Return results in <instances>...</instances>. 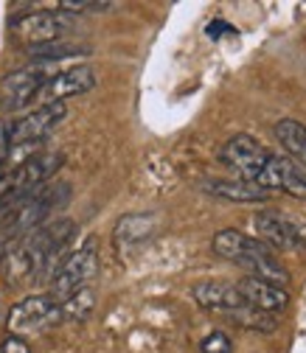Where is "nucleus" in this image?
I'll use <instances>...</instances> for the list:
<instances>
[{"label":"nucleus","mask_w":306,"mask_h":353,"mask_svg":"<svg viewBox=\"0 0 306 353\" xmlns=\"http://www.w3.org/2000/svg\"><path fill=\"white\" fill-rule=\"evenodd\" d=\"M65 165V154L57 149L37 152L9 174V191H34L48 185V180Z\"/></svg>","instance_id":"9d476101"},{"label":"nucleus","mask_w":306,"mask_h":353,"mask_svg":"<svg viewBox=\"0 0 306 353\" xmlns=\"http://www.w3.org/2000/svg\"><path fill=\"white\" fill-rule=\"evenodd\" d=\"M247 308H256V312H265V314H278L289 305V292L284 286H273V283H265V281H256V278H245L236 283Z\"/></svg>","instance_id":"ddd939ff"},{"label":"nucleus","mask_w":306,"mask_h":353,"mask_svg":"<svg viewBox=\"0 0 306 353\" xmlns=\"http://www.w3.org/2000/svg\"><path fill=\"white\" fill-rule=\"evenodd\" d=\"M205 31H208V37H211V39H222L225 34H239V31H236L233 26H228L225 20H213V23H208V28H205Z\"/></svg>","instance_id":"b1692460"},{"label":"nucleus","mask_w":306,"mask_h":353,"mask_svg":"<svg viewBox=\"0 0 306 353\" xmlns=\"http://www.w3.org/2000/svg\"><path fill=\"white\" fill-rule=\"evenodd\" d=\"M0 353H31V347L26 339L9 336V339H3V345H0Z\"/></svg>","instance_id":"393cba45"},{"label":"nucleus","mask_w":306,"mask_h":353,"mask_svg":"<svg viewBox=\"0 0 306 353\" xmlns=\"http://www.w3.org/2000/svg\"><path fill=\"white\" fill-rule=\"evenodd\" d=\"M256 239L270 250H298L306 247V219L284 216L278 210H261L253 219Z\"/></svg>","instance_id":"20e7f679"},{"label":"nucleus","mask_w":306,"mask_h":353,"mask_svg":"<svg viewBox=\"0 0 306 353\" xmlns=\"http://www.w3.org/2000/svg\"><path fill=\"white\" fill-rule=\"evenodd\" d=\"M231 336L228 334H222V331H213V334H208L205 339H202V345H200V353H231Z\"/></svg>","instance_id":"4be33fe9"},{"label":"nucleus","mask_w":306,"mask_h":353,"mask_svg":"<svg viewBox=\"0 0 306 353\" xmlns=\"http://www.w3.org/2000/svg\"><path fill=\"white\" fill-rule=\"evenodd\" d=\"M202 191L211 196L228 199V202H265L270 196V191L258 188L253 183H245V180H205Z\"/></svg>","instance_id":"dca6fc26"},{"label":"nucleus","mask_w":306,"mask_h":353,"mask_svg":"<svg viewBox=\"0 0 306 353\" xmlns=\"http://www.w3.org/2000/svg\"><path fill=\"white\" fill-rule=\"evenodd\" d=\"M155 230H157L155 213H126L118 219L113 236L118 244H138V241H146L149 236H155Z\"/></svg>","instance_id":"f3484780"},{"label":"nucleus","mask_w":306,"mask_h":353,"mask_svg":"<svg viewBox=\"0 0 306 353\" xmlns=\"http://www.w3.org/2000/svg\"><path fill=\"white\" fill-rule=\"evenodd\" d=\"M236 267H242L247 272V278L265 281V283H273V286H287L289 283V270L284 267V263L273 252H261V255L242 258V261H236Z\"/></svg>","instance_id":"2eb2a0df"},{"label":"nucleus","mask_w":306,"mask_h":353,"mask_svg":"<svg viewBox=\"0 0 306 353\" xmlns=\"http://www.w3.org/2000/svg\"><path fill=\"white\" fill-rule=\"evenodd\" d=\"M220 160H222L228 168H233V171L239 174V180L256 185L258 174L265 171V165H267V160H270V152L261 146L256 138H250V135H245V132H242V135H233V138L222 146Z\"/></svg>","instance_id":"423d86ee"},{"label":"nucleus","mask_w":306,"mask_h":353,"mask_svg":"<svg viewBox=\"0 0 306 353\" xmlns=\"http://www.w3.org/2000/svg\"><path fill=\"white\" fill-rule=\"evenodd\" d=\"M211 250L225 258V261H242L250 255H261V252H273L270 247H265L256 236H245L242 230H220L211 241Z\"/></svg>","instance_id":"4468645a"},{"label":"nucleus","mask_w":306,"mask_h":353,"mask_svg":"<svg viewBox=\"0 0 306 353\" xmlns=\"http://www.w3.org/2000/svg\"><path fill=\"white\" fill-rule=\"evenodd\" d=\"M242 328H250V331H261V334H273L278 328V320L273 314H265V312H256V308H242V312L231 314Z\"/></svg>","instance_id":"412c9836"},{"label":"nucleus","mask_w":306,"mask_h":353,"mask_svg":"<svg viewBox=\"0 0 306 353\" xmlns=\"http://www.w3.org/2000/svg\"><path fill=\"white\" fill-rule=\"evenodd\" d=\"M62 323V308L54 294H31L20 300L9 312V331L12 336L20 334H42Z\"/></svg>","instance_id":"f03ea898"},{"label":"nucleus","mask_w":306,"mask_h":353,"mask_svg":"<svg viewBox=\"0 0 306 353\" xmlns=\"http://www.w3.org/2000/svg\"><path fill=\"white\" fill-rule=\"evenodd\" d=\"M59 9L65 12H107L113 3H99V0H62Z\"/></svg>","instance_id":"5701e85b"},{"label":"nucleus","mask_w":306,"mask_h":353,"mask_svg":"<svg viewBox=\"0 0 306 353\" xmlns=\"http://www.w3.org/2000/svg\"><path fill=\"white\" fill-rule=\"evenodd\" d=\"M73 28V20L65 12H31L12 23V31L31 46H46V42H59Z\"/></svg>","instance_id":"0eeeda50"},{"label":"nucleus","mask_w":306,"mask_h":353,"mask_svg":"<svg viewBox=\"0 0 306 353\" xmlns=\"http://www.w3.org/2000/svg\"><path fill=\"white\" fill-rule=\"evenodd\" d=\"M76 54H87V48L84 46H73V42H62V39L28 48V57L37 59V62H59V59H68V57H76Z\"/></svg>","instance_id":"aec40b11"},{"label":"nucleus","mask_w":306,"mask_h":353,"mask_svg":"<svg viewBox=\"0 0 306 353\" xmlns=\"http://www.w3.org/2000/svg\"><path fill=\"white\" fill-rule=\"evenodd\" d=\"M70 199V185L68 183H54V185H42V188H34L23 205L0 225V255H6V250L20 241L23 236H28L31 230L46 225L48 213L59 210L65 202Z\"/></svg>","instance_id":"f257e3e1"},{"label":"nucleus","mask_w":306,"mask_h":353,"mask_svg":"<svg viewBox=\"0 0 306 353\" xmlns=\"http://www.w3.org/2000/svg\"><path fill=\"white\" fill-rule=\"evenodd\" d=\"M59 308H62V323H82L93 314L96 294H93V289H79L70 297H65L59 303Z\"/></svg>","instance_id":"6ab92c4d"},{"label":"nucleus","mask_w":306,"mask_h":353,"mask_svg":"<svg viewBox=\"0 0 306 353\" xmlns=\"http://www.w3.org/2000/svg\"><path fill=\"white\" fill-rule=\"evenodd\" d=\"M276 138L278 143L284 146V152L289 157H295V163L306 165V126L292 121V118H284L276 123Z\"/></svg>","instance_id":"a211bd4d"},{"label":"nucleus","mask_w":306,"mask_h":353,"mask_svg":"<svg viewBox=\"0 0 306 353\" xmlns=\"http://www.w3.org/2000/svg\"><path fill=\"white\" fill-rule=\"evenodd\" d=\"M48 79L51 76L42 65H28L3 76V81H0V107H3V112H17L26 104H31Z\"/></svg>","instance_id":"39448f33"},{"label":"nucleus","mask_w":306,"mask_h":353,"mask_svg":"<svg viewBox=\"0 0 306 353\" xmlns=\"http://www.w3.org/2000/svg\"><path fill=\"white\" fill-rule=\"evenodd\" d=\"M256 185L265 191H284L289 196L306 199V168L300 163H295L292 157L270 152V160H267L265 171L258 174Z\"/></svg>","instance_id":"6e6552de"},{"label":"nucleus","mask_w":306,"mask_h":353,"mask_svg":"<svg viewBox=\"0 0 306 353\" xmlns=\"http://www.w3.org/2000/svg\"><path fill=\"white\" fill-rule=\"evenodd\" d=\"M191 294L202 308H208V312L236 314V312H242V308H247L239 286L228 283V281H202L191 289Z\"/></svg>","instance_id":"f8f14e48"},{"label":"nucleus","mask_w":306,"mask_h":353,"mask_svg":"<svg viewBox=\"0 0 306 353\" xmlns=\"http://www.w3.org/2000/svg\"><path fill=\"white\" fill-rule=\"evenodd\" d=\"M65 115H68V107L62 101L37 107L34 112H28V115H23L20 121L12 123V146L46 141L51 132L65 121Z\"/></svg>","instance_id":"1a4fd4ad"},{"label":"nucleus","mask_w":306,"mask_h":353,"mask_svg":"<svg viewBox=\"0 0 306 353\" xmlns=\"http://www.w3.org/2000/svg\"><path fill=\"white\" fill-rule=\"evenodd\" d=\"M99 270V252H96V241H87L79 250H73L62 267L57 270V275L51 278V294L62 303L65 297H70L79 289H87V283L93 281Z\"/></svg>","instance_id":"7ed1b4c3"},{"label":"nucleus","mask_w":306,"mask_h":353,"mask_svg":"<svg viewBox=\"0 0 306 353\" xmlns=\"http://www.w3.org/2000/svg\"><path fill=\"white\" fill-rule=\"evenodd\" d=\"M93 87H96V70L90 65H76V68H68L62 73H54L46 81V87L39 90L37 99L42 104H57V101H65V99L93 90Z\"/></svg>","instance_id":"9b49d317"}]
</instances>
